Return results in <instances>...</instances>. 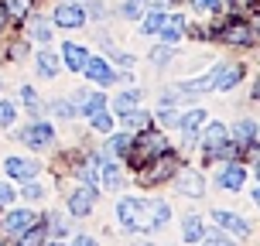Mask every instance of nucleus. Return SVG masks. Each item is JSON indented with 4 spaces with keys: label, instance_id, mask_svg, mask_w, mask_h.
<instances>
[{
    "label": "nucleus",
    "instance_id": "nucleus-1",
    "mask_svg": "<svg viewBox=\"0 0 260 246\" xmlns=\"http://www.w3.org/2000/svg\"><path fill=\"white\" fill-rule=\"evenodd\" d=\"M168 151V140L161 137V133H144V137H137V140H130V151H127V161L134 164V168H144L151 157H157V154H165Z\"/></svg>",
    "mask_w": 260,
    "mask_h": 246
},
{
    "label": "nucleus",
    "instance_id": "nucleus-2",
    "mask_svg": "<svg viewBox=\"0 0 260 246\" xmlns=\"http://www.w3.org/2000/svg\"><path fill=\"white\" fill-rule=\"evenodd\" d=\"M120 219L127 229H151L154 219H151V202H137V198H123L120 202Z\"/></svg>",
    "mask_w": 260,
    "mask_h": 246
},
{
    "label": "nucleus",
    "instance_id": "nucleus-3",
    "mask_svg": "<svg viewBox=\"0 0 260 246\" xmlns=\"http://www.w3.org/2000/svg\"><path fill=\"white\" fill-rule=\"evenodd\" d=\"M175 168H178V157L175 154H168V151H165V154H157V164L151 171H144L141 178H144V185H151V182H165V178H171V174H175Z\"/></svg>",
    "mask_w": 260,
    "mask_h": 246
},
{
    "label": "nucleus",
    "instance_id": "nucleus-4",
    "mask_svg": "<svg viewBox=\"0 0 260 246\" xmlns=\"http://www.w3.org/2000/svg\"><path fill=\"white\" fill-rule=\"evenodd\" d=\"M35 226V216L27 212V208H17V212H7V219H4V233L7 236H21L24 229Z\"/></svg>",
    "mask_w": 260,
    "mask_h": 246
},
{
    "label": "nucleus",
    "instance_id": "nucleus-5",
    "mask_svg": "<svg viewBox=\"0 0 260 246\" xmlns=\"http://www.w3.org/2000/svg\"><path fill=\"white\" fill-rule=\"evenodd\" d=\"M7 174L17 178V182H31V178L38 174V164L27 161V157H11V161H7Z\"/></svg>",
    "mask_w": 260,
    "mask_h": 246
},
{
    "label": "nucleus",
    "instance_id": "nucleus-6",
    "mask_svg": "<svg viewBox=\"0 0 260 246\" xmlns=\"http://www.w3.org/2000/svg\"><path fill=\"white\" fill-rule=\"evenodd\" d=\"M82 21H86L82 7H76V4H58V11H55V24H62V27H79Z\"/></svg>",
    "mask_w": 260,
    "mask_h": 246
},
{
    "label": "nucleus",
    "instance_id": "nucleus-7",
    "mask_svg": "<svg viewBox=\"0 0 260 246\" xmlns=\"http://www.w3.org/2000/svg\"><path fill=\"white\" fill-rule=\"evenodd\" d=\"M219 38L230 41V45H253V41H257V34H253L247 24H230V27H222Z\"/></svg>",
    "mask_w": 260,
    "mask_h": 246
},
{
    "label": "nucleus",
    "instance_id": "nucleus-8",
    "mask_svg": "<svg viewBox=\"0 0 260 246\" xmlns=\"http://www.w3.org/2000/svg\"><path fill=\"white\" fill-rule=\"evenodd\" d=\"M240 76H243L240 65H222L219 72L212 76V89H233L236 82H240Z\"/></svg>",
    "mask_w": 260,
    "mask_h": 246
},
{
    "label": "nucleus",
    "instance_id": "nucleus-9",
    "mask_svg": "<svg viewBox=\"0 0 260 246\" xmlns=\"http://www.w3.org/2000/svg\"><path fill=\"white\" fill-rule=\"evenodd\" d=\"M92 188H76V192L69 195V208H72V216H86L92 208Z\"/></svg>",
    "mask_w": 260,
    "mask_h": 246
},
{
    "label": "nucleus",
    "instance_id": "nucleus-10",
    "mask_svg": "<svg viewBox=\"0 0 260 246\" xmlns=\"http://www.w3.org/2000/svg\"><path fill=\"white\" fill-rule=\"evenodd\" d=\"M52 127L48 123H35V127H27L24 130V144H31V147H48L52 144Z\"/></svg>",
    "mask_w": 260,
    "mask_h": 246
},
{
    "label": "nucleus",
    "instance_id": "nucleus-11",
    "mask_svg": "<svg viewBox=\"0 0 260 246\" xmlns=\"http://www.w3.org/2000/svg\"><path fill=\"white\" fill-rule=\"evenodd\" d=\"M226 137H230V130L222 127V123H206V130H202V144H206V151L222 147V144H226Z\"/></svg>",
    "mask_w": 260,
    "mask_h": 246
},
{
    "label": "nucleus",
    "instance_id": "nucleus-12",
    "mask_svg": "<svg viewBox=\"0 0 260 246\" xmlns=\"http://www.w3.org/2000/svg\"><path fill=\"white\" fill-rule=\"evenodd\" d=\"M212 219L219 222L222 229L236 233V236H247V233H250V226H247L243 219H240V216H233V212H222V208H219V212H212Z\"/></svg>",
    "mask_w": 260,
    "mask_h": 246
},
{
    "label": "nucleus",
    "instance_id": "nucleus-13",
    "mask_svg": "<svg viewBox=\"0 0 260 246\" xmlns=\"http://www.w3.org/2000/svg\"><path fill=\"white\" fill-rule=\"evenodd\" d=\"M82 72H86L92 82H113V72H110V65H106L103 58H86Z\"/></svg>",
    "mask_w": 260,
    "mask_h": 246
},
{
    "label": "nucleus",
    "instance_id": "nucleus-14",
    "mask_svg": "<svg viewBox=\"0 0 260 246\" xmlns=\"http://www.w3.org/2000/svg\"><path fill=\"white\" fill-rule=\"evenodd\" d=\"M178 188H182L185 195H192V198H199V195L206 192V182L195 174V171H182V178H178Z\"/></svg>",
    "mask_w": 260,
    "mask_h": 246
},
{
    "label": "nucleus",
    "instance_id": "nucleus-15",
    "mask_svg": "<svg viewBox=\"0 0 260 246\" xmlns=\"http://www.w3.org/2000/svg\"><path fill=\"white\" fill-rule=\"evenodd\" d=\"M62 58H65V65H69V68H72V72H82V65H86V58H89V55L82 52V48H79V45H65Z\"/></svg>",
    "mask_w": 260,
    "mask_h": 246
},
{
    "label": "nucleus",
    "instance_id": "nucleus-16",
    "mask_svg": "<svg viewBox=\"0 0 260 246\" xmlns=\"http://www.w3.org/2000/svg\"><path fill=\"white\" fill-rule=\"evenodd\" d=\"M182 31H185V17L178 14V17H165V24H161V38H168V41H175V38H182Z\"/></svg>",
    "mask_w": 260,
    "mask_h": 246
},
{
    "label": "nucleus",
    "instance_id": "nucleus-17",
    "mask_svg": "<svg viewBox=\"0 0 260 246\" xmlns=\"http://www.w3.org/2000/svg\"><path fill=\"white\" fill-rule=\"evenodd\" d=\"M100 168H103V185L110 188V192H117V188H120V168L113 164V161H106V157H103Z\"/></svg>",
    "mask_w": 260,
    "mask_h": 246
},
{
    "label": "nucleus",
    "instance_id": "nucleus-18",
    "mask_svg": "<svg viewBox=\"0 0 260 246\" xmlns=\"http://www.w3.org/2000/svg\"><path fill=\"white\" fill-rule=\"evenodd\" d=\"M243 178H247V174H243V168H240V164H230V168L222 171V185H226V188H243Z\"/></svg>",
    "mask_w": 260,
    "mask_h": 246
},
{
    "label": "nucleus",
    "instance_id": "nucleus-19",
    "mask_svg": "<svg viewBox=\"0 0 260 246\" xmlns=\"http://www.w3.org/2000/svg\"><path fill=\"white\" fill-rule=\"evenodd\" d=\"M182 236L188 239V243H199V239L206 236V229H202V219H195V216H188V219H185V229H182Z\"/></svg>",
    "mask_w": 260,
    "mask_h": 246
},
{
    "label": "nucleus",
    "instance_id": "nucleus-20",
    "mask_svg": "<svg viewBox=\"0 0 260 246\" xmlns=\"http://www.w3.org/2000/svg\"><path fill=\"white\" fill-rule=\"evenodd\" d=\"M147 123H151V117H147V113H141V110L123 113V127H127V130H147Z\"/></svg>",
    "mask_w": 260,
    "mask_h": 246
},
{
    "label": "nucleus",
    "instance_id": "nucleus-21",
    "mask_svg": "<svg viewBox=\"0 0 260 246\" xmlns=\"http://www.w3.org/2000/svg\"><path fill=\"white\" fill-rule=\"evenodd\" d=\"M137 99H141V92H137V89H134V92H123V96H117V99H113V110L123 117V113H130V110L137 106Z\"/></svg>",
    "mask_w": 260,
    "mask_h": 246
},
{
    "label": "nucleus",
    "instance_id": "nucleus-22",
    "mask_svg": "<svg viewBox=\"0 0 260 246\" xmlns=\"http://www.w3.org/2000/svg\"><path fill=\"white\" fill-rule=\"evenodd\" d=\"M202 123H206V113H202V110H192V113H185V117L178 120V127H182L185 133H192V130H199Z\"/></svg>",
    "mask_w": 260,
    "mask_h": 246
},
{
    "label": "nucleus",
    "instance_id": "nucleus-23",
    "mask_svg": "<svg viewBox=\"0 0 260 246\" xmlns=\"http://www.w3.org/2000/svg\"><path fill=\"white\" fill-rule=\"evenodd\" d=\"M41 239H45V229L31 226V229H24V233L17 236V246H41Z\"/></svg>",
    "mask_w": 260,
    "mask_h": 246
},
{
    "label": "nucleus",
    "instance_id": "nucleus-24",
    "mask_svg": "<svg viewBox=\"0 0 260 246\" xmlns=\"http://www.w3.org/2000/svg\"><path fill=\"white\" fill-rule=\"evenodd\" d=\"M38 72L41 76H55V72H58V58H55L52 52H41L38 55Z\"/></svg>",
    "mask_w": 260,
    "mask_h": 246
},
{
    "label": "nucleus",
    "instance_id": "nucleus-25",
    "mask_svg": "<svg viewBox=\"0 0 260 246\" xmlns=\"http://www.w3.org/2000/svg\"><path fill=\"white\" fill-rule=\"evenodd\" d=\"M0 7L7 17H24L27 14V0H0Z\"/></svg>",
    "mask_w": 260,
    "mask_h": 246
},
{
    "label": "nucleus",
    "instance_id": "nucleus-26",
    "mask_svg": "<svg viewBox=\"0 0 260 246\" xmlns=\"http://www.w3.org/2000/svg\"><path fill=\"white\" fill-rule=\"evenodd\" d=\"M103 106H106L103 92H89V96H82V110H86V113H96V110H103Z\"/></svg>",
    "mask_w": 260,
    "mask_h": 246
},
{
    "label": "nucleus",
    "instance_id": "nucleus-27",
    "mask_svg": "<svg viewBox=\"0 0 260 246\" xmlns=\"http://www.w3.org/2000/svg\"><path fill=\"white\" fill-rule=\"evenodd\" d=\"M253 130H257V127H253L250 120H240V123H236V133H233L236 144H250V140H253Z\"/></svg>",
    "mask_w": 260,
    "mask_h": 246
},
{
    "label": "nucleus",
    "instance_id": "nucleus-28",
    "mask_svg": "<svg viewBox=\"0 0 260 246\" xmlns=\"http://www.w3.org/2000/svg\"><path fill=\"white\" fill-rule=\"evenodd\" d=\"M31 38H35V41H48V38H52V31H48V24H45L41 17H38V21H31Z\"/></svg>",
    "mask_w": 260,
    "mask_h": 246
},
{
    "label": "nucleus",
    "instance_id": "nucleus-29",
    "mask_svg": "<svg viewBox=\"0 0 260 246\" xmlns=\"http://www.w3.org/2000/svg\"><path fill=\"white\" fill-rule=\"evenodd\" d=\"M151 219H154V226L168 222V205L165 202H151Z\"/></svg>",
    "mask_w": 260,
    "mask_h": 246
},
{
    "label": "nucleus",
    "instance_id": "nucleus-30",
    "mask_svg": "<svg viewBox=\"0 0 260 246\" xmlns=\"http://www.w3.org/2000/svg\"><path fill=\"white\" fill-rule=\"evenodd\" d=\"M89 120H92V127L100 130V133H110V117H106L103 110H96V113H89Z\"/></svg>",
    "mask_w": 260,
    "mask_h": 246
},
{
    "label": "nucleus",
    "instance_id": "nucleus-31",
    "mask_svg": "<svg viewBox=\"0 0 260 246\" xmlns=\"http://www.w3.org/2000/svg\"><path fill=\"white\" fill-rule=\"evenodd\" d=\"M110 151H113V154H127V151H130V133H120V137H113Z\"/></svg>",
    "mask_w": 260,
    "mask_h": 246
},
{
    "label": "nucleus",
    "instance_id": "nucleus-32",
    "mask_svg": "<svg viewBox=\"0 0 260 246\" xmlns=\"http://www.w3.org/2000/svg\"><path fill=\"white\" fill-rule=\"evenodd\" d=\"M161 24H165V14H151V17L144 21V31H151V34H157V31H161Z\"/></svg>",
    "mask_w": 260,
    "mask_h": 246
},
{
    "label": "nucleus",
    "instance_id": "nucleus-33",
    "mask_svg": "<svg viewBox=\"0 0 260 246\" xmlns=\"http://www.w3.org/2000/svg\"><path fill=\"white\" fill-rule=\"evenodd\" d=\"M79 174H82V178L89 182V188H92V185H100V174H96V164H82V168H79Z\"/></svg>",
    "mask_w": 260,
    "mask_h": 246
},
{
    "label": "nucleus",
    "instance_id": "nucleus-34",
    "mask_svg": "<svg viewBox=\"0 0 260 246\" xmlns=\"http://www.w3.org/2000/svg\"><path fill=\"white\" fill-rule=\"evenodd\" d=\"M195 4V11L199 14H212V11H219V0H192Z\"/></svg>",
    "mask_w": 260,
    "mask_h": 246
},
{
    "label": "nucleus",
    "instance_id": "nucleus-35",
    "mask_svg": "<svg viewBox=\"0 0 260 246\" xmlns=\"http://www.w3.org/2000/svg\"><path fill=\"white\" fill-rule=\"evenodd\" d=\"M11 123H14V106L0 103V127H11Z\"/></svg>",
    "mask_w": 260,
    "mask_h": 246
},
{
    "label": "nucleus",
    "instance_id": "nucleus-36",
    "mask_svg": "<svg viewBox=\"0 0 260 246\" xmlns=\"http://www.w3.org/2000/svg\"><path fill=\"white\" fill-rule=\"evenodd\" d=\"M202 246H233V243L222 239V236H216V233H209V236H202Z\"/></svg>",
    "mask_w": 260,
    "mask_h": 246
},
{
    "label": "nucleus",
    "instance_id": "nucleus-37",
    "mask_svg": "<svg viewBox=\"0 0 260 246\" xmlns=\"http://www.w3.org/2000/svg\"><path fill=\"white\" fill-rule=\"evenodd\" d=\"M151 58H154V65H168L171 62V48H157Z\"/></svg>",
    "mask_w": 260,
    "mask_h": 246
},
{
    "label": "nucleus",
    "instance_id": "nucleus-38",
    "mask_svg": "<svg viewBox=\"0 0 260 246\" xmlns=\"http://www.w3.org/2000/svg\"><path fill=\"white\" fill-rule=\"evenodd\" d=\"M123 14H127V17H137V14H141V0H127V4H123Z\"/></svg>",
    "mask_w": 260,
    "mask_h": 246
},
{
    "label": "nucleus",
    "instance_id": "nucleus-39",
    "mask_svg": "<svg viewBox=\"0 0 260 246\" xmlns=\"http://www.w3.org/2000/svg\"><path fill=\"white\" fill-rule=\"evenodd\" d=\"M55 110H58V117H76V106L72 103H55Z\"/></svg>",
    "mask_w": 260,
    "mask_h": 246
},
{
    "label": "nucleus",
    "instance_id": "nucleus-40",
    "mask_svg": "<svg viewBox=\"0 0 260 246\" xmlns=\"http://www.w3.org/2000/svg\"><path fill=\"white\" fill-rule=\"evenodd\" d=\"M161 120H165V123H175V127H178V113H175V110H165V113H161Z\"/></svg>",
    "mask_w": 260,
    "mask_h": 246
},
{
    "label": "nucleus",
    "instance_id": "nucleus-41",
    "mask_svg": "<svg viewBox=\"0 0 260 246\" xmlns=\"http://www.w3.org/2000/svg\"><path fill=\"white\" fill-rule=\"evenodd\" d=\"M11 198H14V192H11V188H7V185H0V205H7Z\"/></svg>",
    "mask_w": 260,
    "mask_h": 246
},
{
    "label": "nucleus",
    "instance_id": "nucleus-42",
    "mask_svg": "<svg viewBox=\"0 0 260 246\" xmlns=\"http://www.w3.org/2000/svg\"><path fill=\"white\" fill-rule=\"evenodd\" d=\"M21 96H24V103H27V106H38V96H35V89H24Z\"/></svg>",
    "mask_w": 260,
    "mask_h": 246
},
{
    "label": "nucleus",
    "instance_id": "nucleus-43",
    "mask_svg": "<svg viewBox=\"0 0 260 246\" xmlns=\"http://www.w3.org/2000/svg\"><path fill=\"white\" fill-rule=\"evenodd\" d=\"M24 198H41V188H38V185H27V188H24Z\"/></svg>",
    "mask_w": 260,
    "mask_h": 246
},
{
    "label": "nucleus",
    "instance_id": "nucleus-44",
    "mask_svg": "<svg viewBox=\"0 0 260 246\" xmlns=\"http://www.w3.org/2000/svg\"><path fill=\"white\" fill-rule=\"evenodd\" d=\"M72 246H96V239H89V236H79V239H72Z\"/></svg>",
    "mask_w": 260,
    "mask_h": 246
},
{
    "label": "nucleus",
    "instance_id": "nucleus-45",
    "mask_svg": "<svg viewBox=\"0 0 260 246\" xmlns=\"http://www.w3.org/2000/svg\"><path fill=\"white\" fill-rule=\"evenodd\" d=\"M250 4H253V0H233V11H247Z\"/></svg>",
    "mask_w": 260,
    "mask_h": 246
},
{
    "label": "nucleus",
    "instance_id": "nucleus-46",
    "mask_svg": "<svg viewBox=\"0 0 260 246\" xmlns=\"http://www.w3.org/2000/svg\"><path fill=\"white\" fill-rule=\"evenodd\" d=\"M52 229H55V233H65V222L58 219V216H55V219H52Z\"/></svg>",
    "mask_w": 260,
    "mask_h": 246
},
{
    "label": "nucleus",
    "instance_id": "nucleus-47",
    "mask_svg": "<svg viewBox=\"0 0 260 246\" xmlns=\"http://www.w3.org/2000/svg\"><path fill=\"white\" fill-rule=\"evenodd\" d=\"M4 21H7V14H4V7H0V31H4Z\"/></svg>",
    "mask_w": 260,
    "mask_h": 246
},
{
    "label": "nucleus",
    "instance_id": "nucleus-48",
    "mask_svg": "<svg viewBox=\"0 0 260 246\" xmlns=\"http://www.w3.org/2000/svg\"><path fill=\"white\" fill-rule=\"evenodd\" d=\"M253 161H257V168H260V151H257V154H253Z\"/></svg>",
    "mask_w": 260,
    "mask_h": 246
},
{
    "label": "nucleus",
    "instance_id": "nucleus-49",
    "mask_svg": "<svg viewBox=\"0 0 260 246\" xmlns=\"http://www.w3.org/2000/svg\"><path fill=\"white\" fill-rule=\"evenodd\" d=\"M253 198H257V205H260V188H257V192H253Z\"/></svg>",
    "mask_w": 260,
    "mask_h": 246
},
{
    "label": "nucleus",
    "instance_id": "nucleus-50",
    "mask_svg": "<svg viewBox=\"0 0 260 246\" xmlns=\"http://www.w3.org/2000/svg\"><path fill=\"white\" fill-rule=\"evenodd\" d=\"M253 96H257V99H260V82H257V89H253Z\"/></svg>",
    "mask_w": 260,
    "mask_h": 246
},
{
    "label": "nucleus",
    "instance_id": "nucleus-51",
    "mask_svg": "<svg viewBox=\"0 0 260 246\" xmlns=\"http://www.w3.org/2000/svg\"><path fill=\"white\" fill-rule=\"evenodd\" d=\"M48 246H62V243H48Z\"/></svg>",
    "mask_w": 260,
    "mask_h": 246
},
{
    "label": "nucleus",
    "instance_id": "nucleus-52",
    "mask_svg": "<svg viewBox=\"0 0 260 246\" xmlns=\"http://www.w3.org/2000/svg\"><path fill=\"white\" fill-rule=\"evenodd\" d=\"M141 246H147V243H141Z\"/></svg>",
    "mask_w": 260,
    "mask_h": 246
}]
</instances>
